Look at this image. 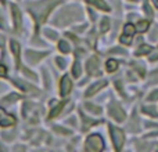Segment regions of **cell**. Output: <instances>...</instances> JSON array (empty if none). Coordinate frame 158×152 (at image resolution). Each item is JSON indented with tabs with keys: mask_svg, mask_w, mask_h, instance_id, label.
I'll list each match as a JSON object with an SVG mask.
<instances>
[{
	"mask_svg": "<svg viewBox=\"0 0 158 152\" xmlns=\"http://www.w3.org/2000/svg\"><path fill=\"white\" fill-rule=\"evenodd\" d=\"M63 108H64V104H63V102H61V104H58V105L56 106V108L53 109L52 112H50L49 118H50V119H53V118H56V116H57V115L61 112V109H63Z\"/></svg>",
	"mask_w": 158,
	"mask_h": 152,
	"instance_id": "19",
	"label": "cell"
},
{
	"mask_svg": "<svg viewBox=\"0 0 158 152\" xmlns=\"http://www.w3.org/2000/svg\"><path fill=\"white\" fill-rule=\"evenodd\" d=\"M15 123V119L10 115H4L3 118H0V126L2 127H8V126H13Z\"/></svg>",
	"mask_w": 158,
	"mask_h": 152,
	"instance_id": "10",
	"label": "cell"
},
{
	"mask_svg": "<svg viewBox=\"0 0 158 152\" xmlns=\"http://www.w3.org/2000/svg\"><path fill=\"white\" fill-rule=\"evenodd\" d=\"M150 51H151L150 46H147V44H142V46L137 49L136 55H144V54H147V53H150Z\"/></svg>",
	"mask_w": 158,
	"mask_h": 152,
	"instance_id": "17",
	"label": "cell"
},
{
	"mask_svg": "<svg viewBox=\"0 0 158 152\" xmlns=\"http://www.w3.org/2000/svg\"><path fill=\"white\" fill-rule=\"evenodd\" d=\"M144 13H146V14H147V15H148V17H150V18H151V17H153V11H151L150 6H148V4H147V3H144Z\"/></svg>",
	"mask_w": 158,
	"mask_h": 152,
	"instance_id": "27",
	"label": "cell"
},
{
	"mask_svg": "<svg viewBox=\"0 0 158 152\" xmlns=\"http://www.w3.org/2000/svg\"><path fill=\"white\" fill-rule=\"evenodd\" d=\"M85 150L87 152H101L104 150V142L103 138L97 134H92L87 137L86 144H85Z\"/></svg>",
	"mask_w": 158,
	"mask_h": 152,
	"instance_id": "2",
	"label": "cell"
},
{
	"mask_svg": "<svg viewBox=\"0 0 158 152\" xmlns=\"http://www.w3.org/2000/svg\"><path fill=\"white\" fill-rule=\"evenodd\" d=\"M135 32H136V28L132 24H126L125 28H123V35H126V36H132V38H133Z\"/></svg>",
	"mask_w": 158,
	"mask_h": 152,
	"instance_id": "15",
	"label": "cell"
},
{
	"mask_svg": "<svg viewBox=\"0 0 158 152\" xmlns=\"http://www.w3.org/2000/svg\"><path fill=\"white\" fill-rule=\"evenodd\" d=\"M119 42L123 44H131L132 43V36H126V35H122L119 38Z\"/></svg>",
	"mask_w": 158,
	"mask_h": 152,
	"instance_id": "24",
	"label": "cell"
},
{
	"mask_svg": "<svg viewBox=\"0 0 158 152\" xmlns=\"http://www.w3.org/2000/svg\"><path fill=\"white\" fill-rule=\"evenodd\" d=\"M3 43H4V39H3V36H0V47L3 46Z\"/></svg>",
	"mask_w": 158,
	"mask_h": 152,
	"instance_id": "36",
	"label": "cell"
},
{
	"mask_svg": "<svg viewBox=\"0 0 158 152\" xmlns=\"http://www.w3.org/2000/svg\"><path fill=\"white\" fill-rule=\"evenodd\" d=\"M106 69H107V72H114V71H117V69H118V61H115V60H108V61H107V64H106Z\"/></svg>",
	"mask_w": 158,
	"mask_h": 152,
	"instance_id": "13",
	"label": "cell"
},
{
	"mask_svg": "<svg viewBox=\"0 0 158 152\" xmlns=\"http://www.w3.org/2000/svg\"><path fill=\"white\" fill-rule=\"evenodd\" d=\"M17 100H18V95H17V94H11V95H8L7 98H4L3 101H4L6 104H11V102H14V101H17Z\"/></svg>",
	"mask_w": 158,
	"mask_h": 152,
	"instance_id": "25",
	"label": "cell"
},
{
	"mask_svg": "<svg viewBox=\"0 0 158 152\" xmlns=\"http://www.w3.org/2000/svg\"><path fill=\"white\" fill-rule=\"evenodd\" d=\"M72 89V82L71 79L68 78V76H64L63 79H61V84H60V94L63 95H68L69 91H71Z\"/></svg>",
	"mask_w": 158,
	"mask_h": 152,
	"instance_id": "5",
	"label": "cell"
},
{
	"mask_svg": "<svg viewBox=\"0 0 158 152\" xmlns=\"http://www.w3.org/2000/svg\"><path fill=\"white\" fill-rule=\"evenodd\" d=\"M44 33H46V35L49 36L50 39H57V33H54V32L52 33V30H49V29H47V30H44Z\"/></svg>",
	"mask_w": 158,
	"mask_h": 152,
	"instance_id": "31",
	"label": "cell"
},
{
	"mask_svg": "<svg viewBox=\"0 0 158 152\" xmlns=\"http://www.w3.org/2000/svg\"><path fill=\"white\" fill-rule=\"evenodd\" d=\"M107 84V82L106 80H100V82H97V83H94V84H92V86L87 89V91H86V95L87 97H90V95H93L94 93H97L98 90H101L104 86Z\"/></svg>",
	"mask_w": 158,
	"mask_h": 152,
	"instance_id": "8",
	"label": "cell"
},
{
	"mask_svg": "<svg viewBox=\"0 0 158 152\" xmlns=\"http://www.w3.org/2000/svg\"><path fill=\"white\" fill-rule=\"evenodd\" d=\"M14 83H15L17 86H18V87H19V89H21V90H31L29 84L24 83V82H21V80H14Z\"/></svg>",
	"mask_w": 158,
	"mask_h": 152,
	"instance_id": "23",
	"label": "cell"
},
{
	"mask_svg": "<svg viewBox=\"0 0 158 152\" xmlns=\"http://www.w3.org/2000/svg\"><path fill=\"white\" fill-rule=\"evenodd\" d=\"M0 2H2V3H4V0H0Z\"/></svg>",
	"mask_w": 158,
	"mask_h": 152,
	"instance_id": "38",
	"label": "cell"
},
{
	"mask_svg": "<svg viewBox=\"0 0 158 152\" xmlns=\"http://www.w3.org/2000/svg\"><path fill=\"white\" fill-rule=\"evenodd\" d=\"M87 2H89L90 4L96 6L97 8H100V10H103V11H110L108 4H107L104 0H87Z\"/></svg>",
	"mask_w": 158,
	"mask_h": 152,
	"instance_id": "11",
	"label": "cell"
},
{
	"mask_svg": "<svg viewBox=\"0 0 158 152\" xmlns=\"http://www.w3.org/2000/svg\"><path fill=\"white\" fill-rule=\"evenodd\" d=\"M4 115H6L4 109H3V108H0V118H3V116H4Z\"/></svg>",
	"mask_w": 158,
	"mask_h": 152,
	"instance_id": "34",
	"label": "cell"
},
{
	"mask_svg": "<svg viewBox=\"0 0 158 152\" xmlns=\"http://www.w3.org/2000/svg\"><path fill=\"white\" fill-rule=\"evenodd\" d=\"M143 112L147 114V115H150V116H154V118L158 116V112L156 111L154 106H143Z\"/></svg>",
	"mask_w": 158,
	"mask_h": 152,
	"instance_id": "18",
	"label": "cell"
},
{
	"mask_svg": "<svg viewBox=\"0 0 158 152\" xmlns=\"http://www.w3.org/2000/svg\"><path fill=\"white\" fill-rule=\"evenodd\" d=\"M147 100L148 101H156V100H158V90H154V91L151 93L150 95H148Z\"/></svg>",
	"mask_w": 158,
	"mask_h": 152,
	"instance_id": "26",
	"label": "cell"
},
{
	"mask_svg": "<svg viewBox=\"0 0 158 152\" xmlns=\"http://www.w3.org/2000/svg\"><path fill=\"white\" fill-rule=\"evenodd\" d=\"M110 134H111V138H112V142H114V147H115V151L119 152L122 150V145H123V141H125V134H123L122 130L119 129L114 127V126H110Z\"/></svg>",
	"mask_w": 158,
	"mask_h": 152,
	"instance_id": "3",
	"label": "cell"
},
{
	"mask_svg": "<svg viewBox=\"0 0 158 152\" xmlns=\"http://www.w3.org/2000/svg\"><path fill=\"white\" fill-rule=\"evenodd\" d=\"M108 28H110V21L107 18H103V19H101V25H100L101 32H107V30H108Z\"/></svg>",
	"mask_w": 158,
	"mask_h": 152,
	"instance_id": "21",
	"label": "cell"
},
{
	"mask_svg": "<svg viewBox=\"0 0 158 152\" xmlns=\"http://www.w3.org/2000/svg\"><path fill=\"white\" fill-rule=\"evenodd\" d=\"M158 82V69L151 74V83H157Z\"/></svg>",
	"mask_w": 158,
	"mask_h": 152,
	"instance_id": "28",
	"label": "cell"
},
{
	"mask_svg": "<svg viewBox=\"0 0 158 152\" xmlns=\"http://www.w3.org/2000/svg\"><path fill=\"white\" fill-rule=\"evenodd\" d=\"M108 112H110V116L114 118V119L118 120V122H123V120H125V116H126L125 112H123V109L121 108L117 102H111V104H110Z\"/></svg>",
	"mask_w": 158,
	"mask_h": 152,
	"instance_id": "4",
	"label": "cell"
},
{
	"mask_svg": "<svg viewBox=\"0 0 158 152\" xmlns=\"http://www.w3.org/2000/svg\"><path fill=\"white\" fill-rule=\"evenodd\" d=\"M56 62L58 64V66H60V68H65V61L63 60V58H56Z\"/></svg>",
	"mask_w": 158,
	"mask_h": 152,
	"instance_id": "29",
	"label": "cell"
},
{
	"mask_svg": "<svg viewBox=\"0 0 158 152\" xmlns=\"http://www.w3.org/2000/svg\"><path fill=\"white\" fill-rule=\"evenodd\" d=\"M0 152H7V150H6V148L3 147L2 144H0Z\"/></svg>",
	"mask_w": 158,
	"mask_h": 152,
	"instance_id": "35",
	"label": "cell"
},
{
	"mask_svg": "<svg viewBox=\"0 0 158 152\" xmlns=\"http://www.w3.org/2000/svg\"><path fill=\"white\" fill-rule=\"evenodd\" d=\"M86 71L89 72L90 75L96 74L98 71V58L97 57H92L86 64Z\"/></svg>",
	"mask_w": 158,
	"mask_h": 152,
	"instance_id": "6",
	"label": "cell"
},
{
	"mask_svg": "<svg viewBox=\"0 0 158 152\" xmlns=\"http://www.w3.org/2000/svg\"><path fill=\"white\" fill-rule=\"evenodd\" d=\"M10 47H11V51H13L14 57H15V61H17V64H18V66H19V44L17 43L15 40H11V44H10Z\"/></svg>",
	"mask_w": 158,
	"mask_h": 152,
	"instance_id": "12",
	"label": "cell"
},
{
	"mask_svg": "<svg viewBox=\"0 0 158 152\" xmlns=\"http://www.w3.org/2000/svg\"><path fill=\"white\" fill-rule=\"evenodd\" d=\"M85 108L87 109L89 112H92V114H101V109L98 108V106H96V105H93V104H90V102H86L85 104Z\"/></svg>",
	"mask_w": 158,
	"mask_h": 152,
	"instance_id": "16",
	"label": "cell"
},
{
	"mask_svg": "<svg viewBox=\"0 0 158 152\" xmlns=\"http://www.w3.org/2000/svg\"><path fill=\"white\" fill-rule=\"evenodd\" d=\"M58 49H60V51H63L64 54H67V53L69 51V44L63 40V42H60V44H58Z\"/></svg>",
	"mask_w": 158,
	"mask_h": 152,
	"instance_id": "20",
	"label": "cell"
},
{
	"mask_svg": "<svg viewBox=\"0 0 158 152\" xmlns=\"http://www.w3.org/2000/svg\"><path fill=\"white\" fill-rule=\"evenodd\" d=\"M11 13H13V18H14V26H15L17 30H19V26H21V14H19V10L17 6H11Z\"/></svg>",
	"mask_w": 158,
	"mask_h": 152,
	"instance_id": "7",
	"label": "cell"
},
{
	"mask_svg": "<svg viewBox=\"0 0 158 152\" xmlns=\"http://www.w3.org/2000/svg\"><path fill=\"white\" fill-rule=\"evenodd\" d=\"M7 75V68L4 65H0V78H4Z\"/></svg>",
	"mask_w": 158,
	"mask_h": 152,
	"instance_id": "30",
	"label": "cell"
},
{
	"mask_svg": "<svg viewBox=\"0 0 158 152\" xmlns=\"http://www.w3.org/2000/svg\"><path fill=\"white\" fill-rule=\"evenodd\" d=\"M153 3H154V6L158 8V0H153Z\"/></svg>",
	"mask_w": 158,
	"mask_h": 152,
	"instance_id": "37",
	"label": "cell"
},
{
	"mask_svg": "<svg viewBox=\"0 0 158 152\" xmlns=\"http://www.w3.org/2000/svg\"><path fill=\"white\" fill-rule=\"evenodd\" d=\"M157 152H158V148H157Z\"/></svg>",
	"mask_w": 158,
	"mask_h": 152,
	"instance_id": "39",
	"label": "cell"
},
{
	"mask_svg": "<svg viewBox=\"0 0 158 152\" xmlns=\"http://www.w3.org/2000/svg\"><path fill=\"white\" fill-rule=\"evenodd\" d=\"M60 0H44V2H39V3H33L31 4L29 11L33 14V17L36 18L38 22H44L46 17L49 15V13L52 11V8L54 7Z\"/></svg>",
	"mask_w": 158,
	"mask_h": 152,
	"instance_id": "1",
	"label": "cell"
},
{
	"mask_svg": "<svg viewBox=\"0 0 158 152\" xmlns=\"http://www.w3.org/2000/svg\"><path fill=\"white\" fill-rule=\"evenodd\" d=\"M158 60V54H153V55H150V61H156Z\"/></svg>",
	"mask_w": 158,
	"mask_h": 152,
	"instance_id": "33",
	"label": "cell"
},
{
	"mask_svg": "<svg viewBox=\"0 0 158 152\" xmlns=\"http://www.w3.org/2000/svg\"><path fill=\"white\" fill-rule=\"evenodd\" d=\"M72 74H74L75 78H79V76H81V65H79L78 62H75L74 66H72Z\"/></svg>",
	"mask_w": 158,
	"mask_h": 152,
	"instance_id": "22",
	"label": "cell"
},
{
	"mask_svg": "<svg viewBox=\"0 0 158 152\" xmlns=\"http://www.w3.org/2000/svg\"><path fill=\"white\" fill-rule=\"evenodd\" d=\"M46 55V53H35V51H28L27 53V58L31 64H35L38 62L40 58H43Z\"/></svg>",
	"mask_w": 158,
	"mask_h": 152,
	"instance_id": "9",
	"label": "cell"
},
{
	"mask_svg": "<svg viewBox=\"0 0 158 152\" xmlns=\"http://www.w3.org/2000/svg\"><path fill=\"white\" fill-rule=\"evenodd\" d=\"M14 152H25V148L24 147H18V145H17V147L14 148Z\"/></svg>",
	"mask_w": 158,
	"mask_h": 152,
	"instance_id": "32",
	"label": "cell"
},
{
	"mask_svg": "<svg viewBox=\"0 0 158 152\" xmlns=\"http://www.w3.org/2000/svg\"><path fill=\"white\" fill-rule=\"evenodd\" d=\"M148 26H150L148 21H139L136 25V30L137 32H147Z\"/></svg>",
	"mask_w": 158,
	"mask_h": 152,
	"instance_id": "14",
	"label": "cell"
}]
</instances>
